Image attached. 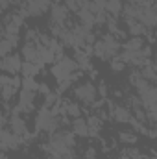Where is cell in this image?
<instances>
[{"label": "cell", "mask_w": 157, "mask_h": 159, "mask_svg": "<svg viewBox=\"0 0 157 159\" xmlns=\"http://www.w3.org/2000/svg\"><path fill=\"white\" fill-rule=\"evenodd\" d=\"M72 148H74V135L69 131H56L52 133L46 150L56 159H72Z\"/></svg>", "instance_id": "cell-1"}, {"label": "cell", "mask_w": 157, "mask_h": 159, "mask_svg": "<svg viewBox=\"0 0 157 159\" xmlns=\"http://www.w3.org/2000/svg\"><path fill=\"white\" fill-rule=\"evenodd\" d=\"M57 115H54V111L50 107H44L37 113V119H35V128L37 131H46V133H56L57 129Z\"/></svg>", "instance_id": "cell-2"}, {"label": "cell", "mask_w": 157, "mask_h": 159, "mask_svg": "<svg viewBox=\"0 0 157 159\" xmlns=\"http://www.w3.org/2000/svg\"><path fill=\"white\" fill-rule=\"evenodd\" d=\"M78 69V63H76V59H70V57H67V56H63V57H59L57 59V63L52 67V74H54V78L57 80V83L59 81H63V80H69L72 76V72Z\"/></svg>", "instance_id": "cell-3"}, {"label": "cell", "mask_w": 157, "mask_h": 159, "mask_svg": "<svg viewBox=\"0 0 157 159\" xmlns=\"http://www.w3.org/2000/svg\"><path fill=\"white\" fill-rule=\"evenodd\" d=\"M94 54L100 59H111L118 54V43L115 41L113 35H105L104 41H98L94 44Z\"/></svg>", "instance_id": "cell-4"}, {"label": "cell", "mask_w": 157, "mask_h": 159, "mask_svg": "<svg viewBox=\"0 0 157 159\" xmlns=\"http://www.w3.org/2000/svg\"><path fill=\"white\" fill-rule=\"evenodd\" d=\"M48 7H52V0H28L20 7L22 17H39Z\"/></svg>", "instance_id": "cell-5"}, {"label": "cell", "mask_w": 157, "mask_h": 159, "mask_svg": "<svg viewBox=\"0 0 157 159\" xmlns=\"http://www.w3.org/2000/svg\"><path fill=\"white\" fill-rule=\"evenodd\" d=\"M72 34H74V46H76V48L94 43V34L91 32V28H87V26H83V24H81V26H76V28L72 30Z\"/></svg>", "instance_id": "cell-6"}, {"label": "cell", "mask_w": 157, "mask_h": 159, "mask_svg": "<svg viewBox=\"0 0 157 159\" xmlns=\"http://www.w3.org/2000/svg\"><path fill=\"white\" fill-rule=\"evenodd\" d=\"M24 139H19V135H15L11 129H7V128H2V133H0V143H2V150L6 152V150H15L20 143H22Z\"/></svg>", "instance_id": "cell-7"}, {"label": "cell", "mask_w": 157, "mask_h": 159, "mask_svg": "<svg viewBox=\"0 0 157 159\" xmlns=\"http://www.w3.org/2000/svg\"><path fill=\"white\" fill-rule=\"evenodd\" d=\"M139 94H141V102H142L144 107H148V109H155L157 107V89L155 87L146 85V87L139 89Z\"/></svg>", "instance_id": "cell-8"}, {"label": "cell", "mask_w": 157, "mask_h": 159, "mask_svg": "<svg viewBox=\"0 0 157 159\" xmlns=\"http://www.w3.org/2000/svg\"><path fill=\"white\" fill-rule=\"evenodd\" d=\"M2 69H4L6 72H9V74L15 76L17 72L22 70V61H20V57H19L17 54L4 56V57H2Z\"/></svg>", "instance_id": "cell-9"}, {"label": "cell", "mask_w": 157, "mask_h": 159, "mask_svg": "<svg viewBox=\"0 0 157 159\" xmlns=\"http://www.w3.org/2000/svg\"><path fill=\"white\" fill-rule=\"evenodd\" d=\"M76 96L79 100H83L85 104H94V100L98 96V91H96V87L92 83H83L76 89Z\"/></svg>", "instance_id": "cell-10"}, {"label": "cell", "mask_w": 157, "mask_h": 159, "mask_svg": "<svg viewBox=\"0 0 157 159\" xmlns=\"http://www.w3.org/2000/svg\"><path fill=\"white\" fill-rule=\"evenodd\" d=\"M17 113H19V111L13 107V113H11V119H9V128H11V131H13L15 135H19V137H28V128H26V122L20 119Z\"/></svg>", "instance_id": "cell-11"}, {"label": "cell", "mask_w": 157, "mask_h": 159, "mask_svg": "<svg viewBox=\"0 0 157 159\" xmlns=\"http://www.w3.org/2000/svg\"><path fill=\"white\" fill-rule=\"evenodd\" d=\"M67 15H69V7L67 6H59V4H54L50 7V19H52V24H65L67 20Z\"/></svg>", "instance_id": "cell-12"}, {"label": "cell", "mask_w": 157, "mask_h": 159, "mask_svg": "<svg viewBox=\"0 0 157 159\" xmlns=\"http://www.w3.org/2000/svg\"><path fill=\"white\" fill-rule=\"evenodd\" d=\"M34 98H35V93L34 91H26L22 89L20 91V98H19V104H17V111H30L32 106H34Z\"/></svg>", "instance_id": "cell-13"}, {"label": "cell", "mask_w": 157, "mask_h": 159, "mask_svg": "<svg viewBox=\"0 0 157 159\" xmlns=\"http://www.w3.org/2000/svg\"><path fill=\"white\" fill-rule=\"evenodd\" d=\"M22 56H24L26 61H32V63L37 65V61H39V44L28 41V43L24 44V48H22Z\"/></svg>", "instance_id": "cell-14"}, {"label": "cell", "mask_w": 157, "mask_h": 159, "mask_svg": "<svg viewBox=\"0 0 157 159\" xmlns=\"http://www.w3.org/2000/svg\"><path fill=\"white\" fill-rule=\"evenodd\" d=\"M78 15H79L81 24H83V26H87V28H91V26L96 22V15H94L89 7H81V9L78 11Z\"/></svg>", "instance_id": "cell-15"}, {"label": "cell", "mask_w": 157, "mask_h": 159, "mask_svg": "<svg viewBox=\"0 0 157 159\" xmlns=\"http://www.w3.org/2000/svg\"><path fill=\"white\" fill-rule=\"evenodd\" d=\"M72 131L76 133V135H79V137H87L89 135V124H87V120L83 119H74V122H72Z\"/></svg>", "instance_id": "cell-16"}, {"label": "cell", "mask_w": 157, "mask_h": 159, "mask_svg": "<svg viewBox=\"0 0 157 159\" xmlns=\"http://www.w3.org/2000/svg\"><path fill=\"white\" fill-rule=\"evenodd\" d=\"M74 59H76V63H78L79 69H83V70L91 69V63H89V52L76 50V54H74Z\"/></svg>", "instance_id": "cell-17"}, {"label": "cell", "mask_w": 157, "mask_h": 159, "mask_svg": "<svg viewBox=\"0 0 157 159\" xmlns=\"http://www.w3.org/2000/svg\"><path fill=\"white\" fill-rule=\"evenodd\" d=\"M126 22H128V28H129V34H131V35H141V34L146 30V26H144L142 22L135 20V19H128Z\"/></svg>", "instance_id": "cell-18"}, {"label": "cell", "mask_w": 157, "mask_h": 159, "mask_svg": "<svg viewBox=\"0 0 157 159\" xmlns=\"http://www.w3.org/2000/svg\"><path fill=\"white\" fill-rule=\"evenodd\" d=\"M39 65H35V63H32V61H26V63H22V74H24V78H34L37 72H39Z\"/></svg>", "instance_id": "cell-19"}, {"label": "cell", "mask_w": 157, "mask_h": 159, "mask_svg": "<svg viewBox=\"0 0 157 159\" xmlns=\"http://www.w3.org/2000/svg\"><path fill=\"white\" fill-rule=\"evenodd\" d=\"M104 4H105V11L111 13L113 17H117L118 13L122 11V4H120V0H104Z\"/></svg>", "instance_id": "cell-20"}, {"label": "cell", "mask_w": 157, "mask_h": 159, "mask_svg": "<svg viewBox=\"0 0 157 159\" xmlns=\"http://www.w3.org/2000/svg\"><path fill=\"white\" fill-rule=\"evenodd\" d=\"M113 115H115V119H117L118 122H131V119H133L126 107H115Z\"/></svg>", "instance_id": "cell-21"}, {"label": "cell", "mask_w": 157, "mask_h": 159, "mask_svg": "<svg viewBox=\"0 0 157 159\" xmlns=\"http://www.w3.org/2000/svg\"><path fill=\"white\" fill-rule=\"evenodd\" d=\"M141 74H142L146 80H152V81H155V80H157V72H155V69H154V63H150V61L142 67Z\"/></svg>", "instance_id": "cell-22"}, {"label": "cell", "mask_w": 157, "mask_h": 159, "mask_svg": "<svg viewBox=\"0 0 157 159\" xmlns=\"http://www.w3.org/2000/svg\"><path fill=\"white\" fill-rule=\"evenodd\" d=\"M0 83L2 85H11V87H20L22 85V80L20 78H17V76H2L0 78Z\"/></svg>", "instance_id": "cell-23"}, {"label": "cell", "mask_w": 157, "mask_h": 159, "mask_svg": "<svg viewBox=\"0 0 157 159\" xmlns=\"http://www.w3.org/2000/svg\"><path fill=\"white\" fill-rule=\"evenodd\" d=\"M124 50H142V39L141 37H131L124 44Z\"/></svg>", "instance_id": "cell-24"}, {"label": "cell", "mask_w": 157, "mask_h": 159, "mask_svg": "<svg viewBox=\"0 0 157 159\" xmlns=\"http://www.w3.org/2000/svg\"><path fill=\"white\" fill-rule=\"evenodd\" d=\"M87 124H89V135H96L98 129H100V119L98 117H89Z\"/></svg>", "instance_id": "cell-25"}, {"label": "cell", "mask_w": 157, "mask_h": 159, "mask_svg": "<svg viewBox=\"0 0 157 159\" xmlns=\"http://www.w3.org/2000/svg\"><path fill=\"white\" fill-rule=\"evenodd\" d=\"M22 89H26V91H39V83L35 81L34 78H22Z\"/></svg>", "instance_id": "cell-26"}, {"label": "cell", "mask_w": 157, "mask_h": 159, "mask_svg": "<svg viewBox=\"0 0 157 159\" xmlns=\"http://www.w3.org/2000/svg\"><path fill=\"white\" fill-rule=\"evenodd\" d=\"M15 44H17V43H13V41H9V39H2L0 54H2V56H9V52H11V48H15Z\"/></svg>", "instance_id": "cell-27"}, {"label": "cell", "mask_w": 157, "mask_h": 159, "mask_svg": "<svg viewBox=\"0 0 157 159\" xmlns=\"http://www.w3.org/2000/svg\"><path fill=\"white\" fill-rule=\"evenodd\" d=\"M65 113H67V115H70V117H74V119H78L81 111H79V107L76 106V104L67 102V104H65Z\"/></svg>", "instance_id": "cell-28"}, {"label": "cell", "mask_w": 157, "mask_h": 159, "mask_svg": "<svg viewBox=\"0 0 157 159\" xmlns=\"http://www.w3.org/2000/svg\"><path fill=\"white\" fill-rule=\"evenodd\" d=\"M17 87H11V85H2V94H4V102H9L11 96L15 94Z\"/></svg>", "instance_id": "cell-29"}, {"label": "cell", "mask_w": 157, "mask_h": 159, "mask_svg": "<svg viewBox=\"0 0 157 159\" xmlns=\"http://www.w3.org/2000/svg\"><path fill=\"white\" fill-rule=\"evenodd\" d=\"M74 80H76V76H70L69 80H63V81H59V83H57V85H59L57 89H59L61 93H63V91H67V89L72 85V81H74Z\"/></svg>", "instance_id": "cell-30"}, {"label": "cell", "mask_w": 157, "mask_h": 159, "mask_svg": "<svg viewBox=\"0 0 157 159\" xmlns=\"http://www.w3.org/2000/svg\"><path fill=\"white\" fill-rule=\"evenodd\" d=\"M120 139H122L124 143H129V144L135 143V135H131V133H120Z\"/></svg>", "instance_id": "cell-31"}, {"label": "cell", "mask_w": 157, "mask_h": 159, "mask_svg": "<svg viewBox=\"0 0 157 159\" xmlns=\"http://www.w3.org/2000/svg\"><path fill=\"white\" fill-rule=\"evenodd\" d=\"M111 69H113L115 72H117V70H122V69H124V61H122V59H115V61L111 63Z\"/></svg>", "instance_id": "cell-32"}, {"label": "cell", "mask_w": 157, "mask_h": 159, "mask_svg": "<svg viewBox=\"0 0 157 159\" xmlns=\"http://www.w3.org/2000/svg\"><path fill=\"white\" fill-rule=\"evenodd\" d=\"M20 0H0V4H2V9H7L9 6H13V4H19Z\"/></svg>", "instance_id": "cell-33"}, {"label": "cell", "mask_w": 157, "mask_h": 159, "mask_svg": "<svg viewBox=\"0 0 157 159\" xmlns=\"http://www.w3.org/2000/svg\"><path fill=\"white\" fill-rule=\"evenodd\" d=\"M39 91L41 93H44V94H50V89H48V85H44V83L39 85Z\"/></svg>", "instance_id": "cell-34"}, {"label": "cell", "mask_w": 157, "mask_h": 159, "mask_svg": "<svg viewBox=\"0 0 157 159\" xmlns=\"http://www.w3.org/2000/svg\"><path fill=\"white\" fill-rule=\"evenodd\" d=\"M105 93H107V87H105L104 83H100V94H102V96H105Z\"/></svg>", "instance_id": "cell-35"}, {"label": "cell", "mask_w": 157, "mask_h": 159, "mask_svg": "<svg viewBox=\"0 0 157 159\" xmlns=\"http://www.w3.org/2000/svg\"><path fill=\"white\" fill-rule=\"evenodd\" d=\"M87 159H94V150H87Z\"/></svg>", "instance_id": "cell-36"}, {"label": "cell", "mask_w": 157, "mask_h": 159, "mask_svg": "<svg viewBox=\"0 0 157 159\" xmlns=\"http://www.w3.org/2000/svg\"><path fill=\"white\" fill-rule=\"evenodd\" d=\"M129 2H131V4H135V6H141V4H144L146 0H129Z\"/></svg>", "instance_id": "cell-37"}, {"label": "cell", "mask_w": 157, "mask_h": 159, "mask_svg": "<svg viewBox=\"0 0 157 159\" xmlns=\"http://www.w3.org/2000/svg\"><path fill=\"white\" fill-rule=\"evenodd\" d=\"M122 159H133V157H129V156H126V154H124V156H122Z\"/></svg>", "instance_id": "cell-38"}, {"label": "cell", "mask_w": 157, "mask_h": 159, "mask_svg": "<svg viewBox=\"0 0 157 159\" xmlns=\"http://www.w3.org/2000/svg\"><path fill=\"white\" fill-rule=\"evenodd\" d=\"M154 69H155V72H157V63H154Z\"/></svg>", "instance_id": "cell-39"}, {"label": "cell", "mask_w": 157, "mask_h": 159, "mask_svg": "<svg viewBox=\"0 0 157 159\" xmlns=\"http://www.w3.org/2000/svg\"><path fill=\"white\" fill-rule=\"evenodd\" d=\"M52 2H57V4H59V0H52Z\"/></svg>", "instance_id": "cell-40"}, {"label": "cell", "mask_w": 157, "mask_h": 159, "mask_svg": "<svg viewBox=\"0 0 157 159\" xmlns=\"http://www.w3.org/2000/svg\"><path fill=\"white\" fill-rule=\"evenodd\" d=\"M155 35H157V34H155ZM155 39H157V37H155Z\"/></svg>", "instance_id": "cell-41"}]
</instances>
